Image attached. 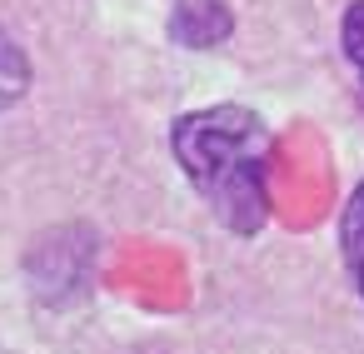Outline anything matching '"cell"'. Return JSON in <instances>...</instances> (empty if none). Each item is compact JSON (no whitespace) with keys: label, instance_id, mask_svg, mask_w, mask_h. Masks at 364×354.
<instances>
[{"label":"cell","instance_id":"obj_1","mask_svg":"<svg viewBox=\"0 0 364 354\" xmlns=\"http://www.w3.org/2000/svg\"><path fill=\"white\" fill-rule=\"evenodd\" d=\"M170 150L195 195L230 235H259L269 225V160L274 130L250 105L185 110L170 125Z\"/></svg>","mask_w":364,"mask_h":354},{"label":"cell","instance_id":"obj_2","mask_svg":"<svg viewBox=\"0 0 364 354\" xmlns=\"http://www.w3.org/2000/svg\"><path fill=\"white\" fill-rule=\"evenodd\" d=\"M235 36V11L225 0H180L170 16V41L185 50H215Z\"/></svg>","mask_w":364,"mask_h":354},{"label":"cell","instance_id":"obj_3","mask_svg":"<svg viewBox=\"0 0 364 354\" xmlns=\"http://www.w3.org/2000/svg\"><path fill=\"white\" fill-rule=\"evenodd\" d=\"M339 250H344V264H349V279L354 289L364 294V180L349 190L344 200V215H339Z\"/></svg>","mask_w":364,"mask_h":354},{"label":"cell","instance_id":"obj_4","mask_svg":"<svg viewBox=\"0 0 364 354\" xmlns=\"http://www.w3.org/2000/svg\"><path fill=\"white\" fill-rule=\"evenodd\" d=\"M339 45H344V60L354 65V75H359V85H364V0H349V6H344Z\"/></svg>","mask_w":364,"mask_h":354},{"label":"cell","instance_id":"obj_5","mask_svg":"<svg viewBox=\"0 0 364 354\" xmlns=\"http://www.w3.org/2000/svg\"><path fill=\"white\" fill-rule=\"evenodd\" d=\"M11 100H16V90H0V110H6Z\"/></svg>","mask_w":364,"mask_h":354}]
</instances>
